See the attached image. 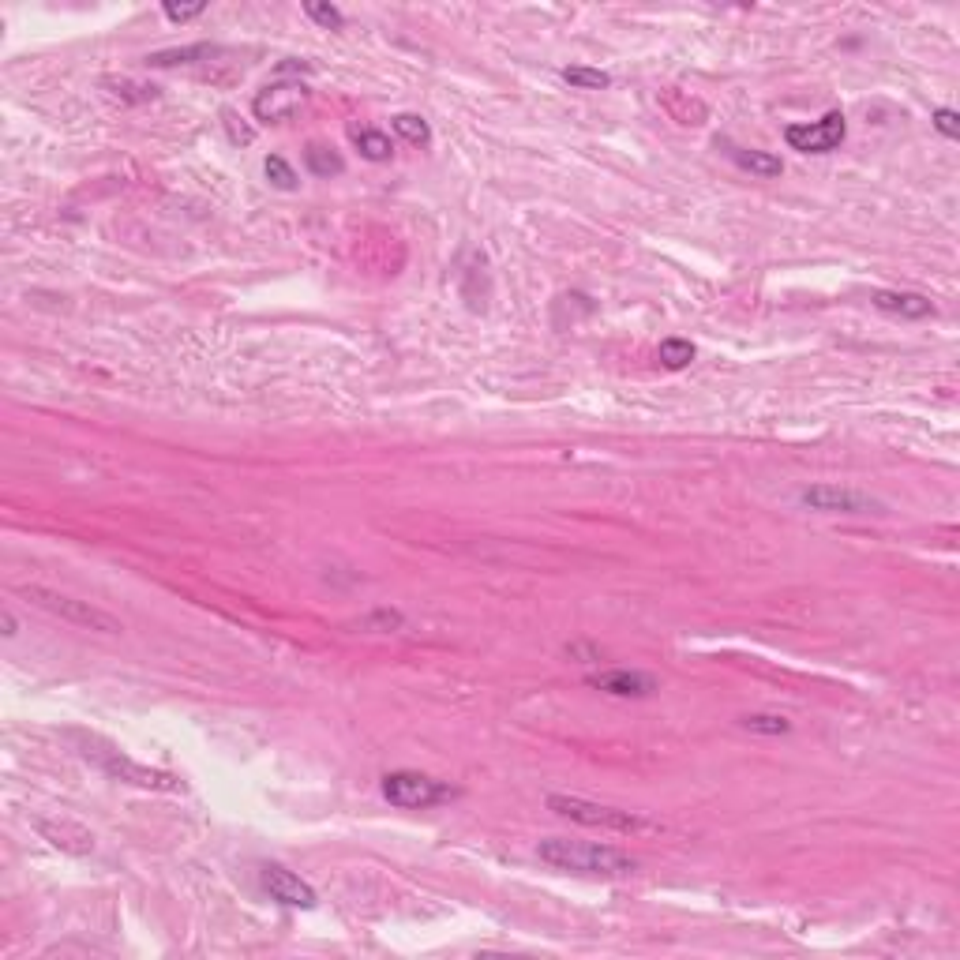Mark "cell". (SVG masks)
<instances>
[{"instance_id": "1", "label": "cell", "mask_w": 960, "mask_h": 960, "mask_svg": "<svg viewBox=\"0 0 960 960\" xmlns=\"http://www.w3.org/2000/svg\"><path fill=\"white\" fill-rule=\"evenodd\" d=\"M540 863L567 874H589V878H623L638 870V859L630 852H619L612 844H593V840L548 837L537 844Z\"/></svg>"}, {"instance_id": "2", "label": "cell", "mask_w": 960, "mask_h": 960, "mask_svg": "<svg viewBox=\"0 0 960 960\" xmlns=\"http://www.w3.org/2000/svg\"><path fill=\"white\" fill-rule=\"evenodd\" d=\"M548 810H555V814H563V818L578 825H589V829H608V833H630V837L660 833V825L653 818L638 814V810L593 803V799H582V795H548Z\"/></svg>"}, {"instance_id": "3", "label": "cell", "mask_w": 960, "mask_h": 960, "mask_svg": "<svg viewBox=\"0 0 960 960\" xmlns=\"http://www.w3.org/2000/svg\"><path fill=\"white\" fill-rule=\"evenodd\" d=\"M79 750H83V758L98 765L109 780L135 784V788H147V792H180V780L173 777V773H162V769H150V765L135 762L124 750L105 747L102 739H83Z\"/></svg>"}, {"instance_id": "4", "label": "cell", "mask_w": 960, "mask_h": 960, "mask_svg": "<svg viewBox=\"0 0 960 960\" xmlns=\"http://www.w3.org/2000/svg\"><path fill=\"white\" fill-rule=\"evenodd\" d=\"M19 593H23L30 604H38L42 612L64 619V623L98 630V634H120L117 619H113L109 612H102V608H94L90 600H75V597H68V593H57V589H42V585H27V589H19Z\"/></svg>"}, {"instance_id": "5", "label": "cell", "mask_w": 960, "mask_h": 960, "mask_svg": "<svg viewBox=\"0 0 960 960\" xmlns=\"http://www.w3.org/2000/svg\"><path fill=\"white\" fill-rule=\"evenodd\" d=\"M383 795L402 810H428L439 807V803H450L454 788L428 777V773H417V769H398V773L383 777Z\"/></svg>"}, {"instance_id": "6", "label": "cell", "mask_w": 960, "mask_h": 960, "mask_svg": "<svg viewBox=\"0 0 960 960\" xmlns=\"http://www.w3.org/2000/svg\"><path fill=\"white\" fill-rule=\"evenodd\" d=\"M848 135V120L840 109H829L822 120H810V124H788L784 128V143L799 154H829L837 150Z\"/></svg>"}, {"instance_id": "7", "label": "cell", "mask_w": 960, "mask_h": 960, "mask_svg": "<svg viewBox=\"0 0 960 960\" xmlns=\"http://www.w3.org/2000/svg\"><path fill=\"white\" fill-rule=\"evenodd\" d=\"M308 98H312L308 83H300V79H278V83H267V87L255 94L252 113L255 120H263V124H282V120H289L297 109H304Z\"/></svg>"}, {"instance_id": "8", "label": "cell", "mask_w": 960, "mask_h": 960, "mask_svg": "<svg viewBox=\"0 0 960 960\" xmlns=\"http://www.w3.org/2000/svg\"><path fill=\"white\" fill-rule=\"evenodd\" d=\"M799 503L807 510L818 514H878L882 503L870 499L867 492H855V488H837V484H814L799 492Z\"/></svg>"}, {"instance_id": "9", "label": "cell", "mask_w": 960, "mask_h": 960, "mask_svg": "<svg viewBox=\"0 0 960 960\" xmlns=\"http://www.w3.org/2000/svg\"><path fill=\"white\" fill-rule=\"evenodd\" d=\"M263 889L270 893V900L278 904H289V908H315V889L304 878H297L293 870L278 867V863H267L263 867Z\"/></svg>"}, {"instance_id": "10", "label": "cell", "mask_w": 960, "mask_h": 960, "mask_svg": "<svg viewBox=\"0 0 960 960\" xmlns=\"http://www.w3.org/2000/svg\"><path fill=\"white\" fill-rule=\"evenodd\" d=\"M593 690H604L612 698H649L657 690V679L649 672H638V668H608V672H597L585 679Z\"/></svg>"}, {"instance_id": "11", "label": "cell", "mask_w": 960, "mask_h": 960, "mask_svg": "<svg viewBox=\"0 0 960 960\" xmlns=\"http://www.w3.org/2000/svg\"><path fill=\"white\" fill-rule=\"evenodd\" d=\"M34 829L42 833L49 844H57V848H64V852L72 855H87L94 852V833H87L83 825L68 822V818H60V822H49V818H38L34 822Z\"/></svg>"}, {"instance_id": "12", "label": "cell", "mask_w": 960, "mask_h": 960, "mask_svg": "<svg viewBox=\"0 0 960 960\" xmlns=\"http://www.w3.org/2000/svg\"><path fill=\"white\" fill-rule=\"evenodd\" d=\"M874 308L885 315H900V319H927L934 315V304L923 293H904V289H882L874 293Z\"/></svg>"}, {"instance_id": "13", "label": "cell", "mask_w": 960, "mask_h": 960, "mask_svg": "<svg viewBox=\"0 0 960 960\" xmlns=\"http://www.w3.org/2000/svg\"><path fill=\"white\" fill-rule=\"evenodd\" d=\"M660 109H664L675 124H683V128H698V124H705V117H709L705 102L690 98L687 90H679V87L660 90Z\"/></svg>"}, {"instance_id": "14", "label": "cell", "mask_w": 960, "mask_h": 960, "mask_svg": "<svg viewBox=\"0 0 960 960\" xmlns=\"http://www.w3.org/2000/svg\"><path fill=\"white\" fill-rule=\"evenodd\" d=\"M720 147H724V154H728L743 173H750V177H780V173H784V162H780L777 154H769V150L739 147V143H720Z\"/></svg>"}, {"instance_id": "15", "label": "cell", "mask_w": 960, "mask_h": 960, "mask_svg": "<svg viewBox=\"0 0 960 960\" xmlns=\"http://www.w3.org/2000/svg\"><path fill=\"white\" fill-rule=\"evenodd\" d=\"M222 49L210 42H199V45H184V49H162V53H150L147 64L150 68H180V64H195V60H210L218 57Z\"/></svg>"}, {"instance_id": "16", "label": "cell", "mask_w": 960, "mask_h": 960, "mask_svg": "<svg viewBox=\"0 0 960 960\" xmlns=\"http://www.w3.org/2000/svg\"><path fill=\"white\" fill-rule=\"evenodd\" d=\"M304 165H308L312 177H323V180L342 177L345 173V158L334 147H327V143H308V150H304Z\"/></svg>"}, {"instance_id": "17", "label": "cell", "mask_w": 960, "mask_h": 960, "mask_svg": "<svg viewBox=\"0 0 960 960\" xmlns=\"http://www.w3.org/2000/svg\"><path fill=\"white\" fill-rule=\"evenodd\" d=\"M353 147L360 150V158H368V162H390V154H394V143H390L387 132H379V128H353Z\"/></svg>"}, {"instance_id": "18", "label": "cell", "mask_w": 960, "mask_h": 960, "mask_svg": "<svg viewBox=\"0 0 960 960\" xmlns=\"http://www.w3.org/2000/svg\"><path fill=\"white\" fill-rule=\"evenodd\" d=\"M390 128H394V135L405 139L409 147H428V143H432V128H428V120L417 117V113H398V117L390 120Z\"/></svg>"}, {"instance_id": "19", "label": "cell", "mask_w": 960, "mask_h": 960, "mask_svg": "<svg viewBox=\"0 0 960 960\" xmlns=\"http://www.w3.org/2000/svg\"><path fill=\"white\" fill-rule=\"evenodd\" d=\"M698 357V349H694V342H687V338H664L657 349V360L668 368V372H679V368H687L690 360Z\"/></svg>"}, {"instance_id": "20", "label": "cell", "mask_w": 960, "mask_h": 960, "mask_svg": "<svg viewBox=\"0 0 960 960\" xmlns=\"http://www.w3.org/2000/svg\"><path fill=\"white\" fill-rule=\"evenodd\" d=\"M739 724H743L747 732H758V735H788L792 732V720L777 717V713H747Z\"/></svg>"}, {"instance_id": "21", "label": "cell", "mask_w": 960, "mask_h": 960, "mask_svg": "<svg viewBox=\"0 0 960 960\" xmlns=\"http://www.w3.org/2000/svg\"><path fill=\"white\" fill-rule=\"evenodd\" d=\"M563 79H567L570 87H578V90H604V87H612V75L600 72V68H563Z\"/></svg>"}, {"instance_id": "22", "label": "cell", "mask_w": 960, "mask_h": 960, "mask_svg": "<svg viewBox=\"0 0 960 960\" xmlns=\"http://www.w3.org/2000/svg\"><path fill=\"white\" fill-rule=\"evenodd\" d=\"M263 173H267L270 184L282 188V192H293V188H297V173H293V165L285 162L282 154H270L267 162H263Z\"/></svg>"}, {"instance_id": "23", "label": "cell", "mask_w": 960, "mask_h": 960, "mask_svg": "<svg viewBox=\"0 0 960 960\" xmlns=\"http://www.w3.org/2000/svg\"><path fill=\"white\" fill-rule=\"evenodd\" d=\"M105 87L113 90L117 98H124V102H150V98H158V87H147V83H132V79H109Z\"/></svg>"}, {"instance_id": "24", "label": "cell", "mask_w": 960, "mask_h": 960, "mask_svg": "<svg viewBox=\"0 0 960 960\" xmlns=\"http://www.w3.org/2000/svg\"><path fill=\"white\" fill-rule=\"evenodd\" d=\"M304 15L312 19V23H319L323 30H342L345 27V15L334 8V4H315V0H308L304 4Z\"/></svg>"}, {"instance_id": "25", "label": "cell", "mask_w": 960, "mask_h": 960, "mask_svg": "<svg viewBox=\"0 0 960 960\" xmlns=\"http://www.w3.org/2000/svg\"><path fill=\"white\" fill-rule=\"evenodd\" d=\"M203 12H207V4H165L162 8V15L169 23H192V19H199Z\"/></svg>"}, {"instance_id": "26", "label": "cell", "mask_w": 960, "mask_h": 960, "mask_svg": "<svg viewBox=\"0 0 960 960\" xmlns=\"http://www.w3.org/2000/svg\"><path fill=\"white\" fill-rule=\"evenodd\" d=\"M934 128L945 135V139H957L960 135V117H957V109H934Z\"/></svg>"}, {"instance_id": "27", "label": "cell", "mask_w": 960, "mask_h": 960, "mask_svg": "<svg viewBox=\"0 0 960 960\" xmlns=\"http://www.w3.org/2000/svg\"><path fill=\"white\" fill-rule=\"evenodd\" d=\"M225 128H229V139L233 143H252V128H237V117L225 113Z\"/></svg>"}, {"instance_id": "28", "label": "cell", "mask_w": 960, "mask_h": 960, "mask_svg": "<svg viewBox=\"0 0 960 960\" xmlns=\"http://www.w3.org/2000/svg\"><path fill=\"white\" fill-rule=\"evenodd\" d=\"M15 634H19V623L12 612H4V638H15Z\"/></svg>"}]
</instances>
